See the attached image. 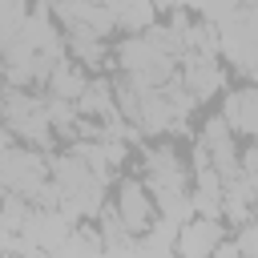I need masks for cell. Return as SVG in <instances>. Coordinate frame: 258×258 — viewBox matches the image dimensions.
<instances>
[{"label":"cell","mask_w":258,"mask_h":258,"mask_svg":"<svg viewBox=\"0 0 258 258\" xmlns=\"http://www.w3.org/2000/svg\"><path fill=\"white\" fill-rule=\"evenodd\" d=\"M52 161V185H56V194H60V210L73 218V222H81V218H97L109 202H105V185H109V177H101L85 157H77L73 149H64V153H56V157H48Z\"/></svg>","instance_id":"obj_1"},{"label":"cell","mask_w":258,"mask_h":258,"mask_svg":"<svg viewBox=\"0 0 258 258\" xmlns=\"http://www.w3.org/2000/svg\"><path fill=\"white\" fill-rule=\"evenodd\" d=\"M0 177H4V194H20L32 206H60V194L52 185V161H44L40 149H28L8 133H4Z\"/></svg>","instance_id":"obj_2"},{"label":"cell","mask_w":258,"mask_h":258,"mask_svg":"<svg viewBox=\"0 0 258 258\" xmlns=\"http://www.w3.org/2000/svg\"><path fill=\"white\" fill-rule=\"evenodd\" d=\"M4 133L16 137L28 149H48L56 141L52 117H48V97H40L36 89H12L4 93Z\"/></svg>","instance_id":"obj_3"},{"label":"cell","mask_w":258,"mask_h":258,"mask_svg":"<svg viewBox=\"0 0 258 258\" xmlns=\"http://www.w3.org/2000/svg\"><path fill=\"white\" fill-rule=\"evenodd\" d=\"M113 206H117L121 222H125L137 238L149 234L153 222L161 218V214H157V198L149 194V185H145L141 177H121V181H117V194H113Z\"/></svg>","instance_id":"obj_4"},{"label":"cell","mask_w":258,"mask_h":258,"mask_svg":"<svg viewBox=\"0 0 258 258\" xmlns=\"http://www.w3.org/2000/svg\"><path fill=\"white\" fill-rule=\"evenodd\" d=\"M73 230H77V222H73L60 206H32V214H28L24 230H20V238H24L28 246L44 250V254H56V250L69 242Z\"/></svg>","instance_id":"obj_5"},{"label":"cell","mask_w":258,"mask_h":258,"mask_svg":"<svg viewBox=\"0 0 258 258\" xmlns=\"http://www.w3.org/2000/svg\"><path fill=\"white\" fill-rule=\"evenodd\" d=\"M198 145L210 153L214 169H218L226 181L242 173V149L234 145V125H230L222 113H218L214 121H206V125H202V133H198Z\"/></svg>","instance_id":"obj_6"},{"label":"cell","mask_w":258,"mask_h":258,"mask_svg":"<svg viewBox=\"0 0 258 258\" xmlns=\"http://www.w3.org/2000/svg\"><path fill=\"white\" fill-rule=\"evenodd\" d=\"M226 242L222 218H189L177 234V258H214Z\"/></svg>","instance_id":"obj_7"},{"label":"cell","mask_w":258,"mask_h":258,"mask_svg":"<svg viewBox=\"0 0 258 258\" xmlns=\"http://www.w3.org/2000/svg\"><path fill=\"white\" fill-rule=\"evenodd\" d=\"M181 85L189 89V97L202 105L206 97H214L226 85V73L218 64V56H202V52H185L181 56Z\"/></svg>","instance_id":"obj_8"},{"label":"cell","mask_w":258,"mask_h":258,"mask_svg":"<svg viewBox=\"0 0 258 258\" xmlns=\"http://www.w3.org/2000/svg\"><path fill=\"white\" fill-rule=\"evenodd\" d=\"M77 109H81V117H85V121H97V125L117 121V117H121V109H117V85H113V77H101V73H97V77L89 81V89L81 93Z\"/></svg>","instance_id":"obj_9"},{"label":"cell","mask_w":258,"mask_h":258,"mask_svg":"<svg viewBox=\"0 0 258 258\" xmlns=\"http://www.w3.org/2000/svg\"><path fill=\"white\" fill-rule=\"evenodd\" d=\"M222 117L234 125V133H250V137L258 141V85L226 93V101H222Z\"/></svg>","instance_id":"obj_10"},{"label":"cell","mask_w":258,"mask_h":258,"mask_svg":"<svg viewBox=\"0 0 258 258\" xmlns=\"http://www.w3.org/2000/svg\"><path fill=\"white\" fill-rule=\"evenodd\" d=\"M89 73H85V64H77L73 56H64L56 69H52V77H48V85H44V93L48 97H56V101H81V93L89 89Z\"/></svg>","instance_id":"obj_11"},{"label":"cell","mask_w":258,"mask_h":258,"mask_svg":"<svg viewBox=\"0 0 258 258\" xmlns=\"http://www.w3.org/2000/svg\"><path fill=\"white\" fill-rule=\"evenodd\" d=\"M177 234L181 226L169 218H157L149 234H141V258H177Z\"/></svg>","instance_id":"obj_12"},{"label":"cell","mask_w":258,"mask_h":258,"mask_svg":"<svg viewBox=\"0 0 258 258\" xmlns=\"http://www.w3.org/2000/svg\"><path fill=\"white\" fill-rule=\"evenodd\" d=\"M64 48H69V56H73L77 64H85V69H105V60H109L105 40L93 36V32H64Z\"/></svg>","instance_id":"obj_13"},{"label":"cell","mask_w":258,"mask_h":258,"mask_svg":"<svg viewBox=\"0 0 258 258\" xmlns=\"http://www.w3.org/2000/svg\"><path fill=\"white\" fill-rule=\"evenodd\" d=\"M113 16H117V28H125L129 36L149 32L153 16H157V4L153 0H113Z\"/></svg>","instance_id":"obj_14"},{"label":"cell","mask_w":258,"mask_h":258,"mask_svg":"<svg viewBox=\"0 0 258 258\" xmlns=\"http://www.w3.org/2000/svg\"><path fill=\"white\" fill-rule=\"evenodd\" d=\"M28 16H32V4H28V0H0V28H4V44H8V40H16V36L24 32Z\"/></svg>","instance_id":"obj_15"},{"label":"cell","mask_w":258,"mask_h":258,"mask_svg":"<svg viewBox=\"0 0 258 258\" xmlns=\"http://www.w3.org/2000/svg\"><path fill=\"white\" fill-rule=\"evenodd\" d=\"M246 8V0H202L198 4V12H202V20H210V24H226V20H234L238 12Z\"/></svg>","instance_id":"obj_16"},{"label":"cell","mask_w":258,"mask_h":258,"mask_svg":"<svg viewBox=\"0 0 258 258\" xmlns=\"http://www.w3.org/2000/svg\"><path fill=\"white\" fill-rule=\"evenodd\" d=\"M234 246H238V254H242V258H258V218H254V222H246V226L238 230Z\"/></svg>","instance_id":"obj_17"},{"label":"cell","mask_w":258,"mask_h":258,"mask_svg":"<svg viewBox=\"0 0 258 258\" xmlns=\"http://www.w3.org/2000/svg\"><path fill=\"white\" fill-rule=\"evenodd\" d=\"M242 177L258 189V145H250V149H242Z\"/></svg>","instance_id":"obj_18"}]
</instances>
